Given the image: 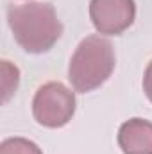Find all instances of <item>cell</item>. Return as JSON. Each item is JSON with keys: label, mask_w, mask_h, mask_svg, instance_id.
Returning <instances> with one entry per match:
<instances>
[{"label": "cell", "mask_w": 152, "mask_h": 154, "mask_svg": "<svg viewBox=\"0 0 152 154\" xmlns=\"http://www.w3.org/2000/svg\"><path fill=\"white\" fill-rule=\"evenodd\" d=\"M7 23L14 41L29 54L48 52L63 34V23L48 2H27L7 7Z\"/></svg>", "instance_id": "cell-1"}, {"label": "cell", "mask_w": 152, "mask_h": 154, "mask_svg": "<svg viewBox=\"0 0 152 154\" xmlns=\"http://www.w3.org/2000/svg\"><path fill=\"white\" fill-rule=\"evenodd\" d=\"M114 63V48L109 39L99 34L86 36L72 54L68 81L77 93L93 91L111 77Z\"/></svg>", "instance_id": "cell-2"}, {"label": "cell", "mask_w": 152, "mask_h": 154, "mask_svg": "<svg viewBox=\"0 0 152 154\" xmlns=\"http://www.w3.org/2000/svg\"><path fill=\"white\" fill-rule=\"evenodd\" d=\"M75 91L59 81H50L39 86L32 99V116L39 125L59 129L75 115Z\"/></svg>", "instance_id": "cell-3"}, {"label": "cell", "mask_w": 152, "mask_h": 154, "mask_svg": "<svg viewBox=\"0 0 152 154\" xmlns=\"http://www.w3.org/2000/svg\"><path fill=\"white\" fill-rule=\"evenodd\" d=\"M90 20L99 34L120 36L136 20L134 0H91Z\"/></svg>", "instance_id": "cell-4"}, {"label": "cell", "mask_w": 152, "mask_h": 154, "mask_svg": "<svg viewBox=\"0 0 152 154\" xmlns=\"http://www.w3.org/2000/svg\"><path fill=\"white\" fill-rule=\"evenodd\" d=\"M123 154H152V122L145 118L125 120L116 136Z\"/></svg>", "instance_id": "cell-5"}, {"label": "cell", "mask_w": 152, "mask_h": 154, "mask_svg": "<svg viewBox=\"0 0 152 154\" xmlns=\"http://www.w3.org/2000/svg\"><path fill=\"white\" fill-rule=\"evenodd\" d=\"M0 154H43V151L34 142L22 136H14L0 143Z\"/></svg>", "instance_id": "cell-6"}, {"label": "cell", "mask_w": 152, "mask_h": 154, "mask_svg": "<svg viewBox=\"0 0 152 154\" xmlns=\"http://www.w3.org/2000/svg\"><path fill=\"white\" fill-rule=\"evenodd\" d=\"M20 84V70L9 61H2V100L7 102Z\"/></svg>", "instance_id": "cell-7"}, {"label": "cell", "mask_w": 152, "mask_h": 154, "mask_svg": "<svg viewBox=\"0 0 152 154\" xmlns=\"http://www.w3.org/2000/svg\"><path fill=\"white\" fill-rule=\"evenodd\" d=\"M143 91H145L147 99L152 102V61L147 65L145 74H143Z\"/></svg>", "instance_id": "cell-8"}]
</instances>
